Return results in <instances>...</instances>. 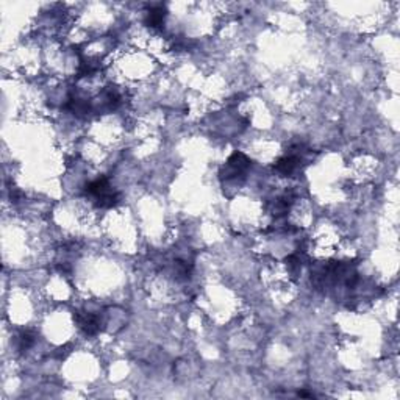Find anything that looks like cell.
Wrapping results in <instances>:
<instances>
[{"mask_svg":"<svg viewBox=\"0 0 400 400\" xmlns=\"http://www.w3.org/2000/svg\"><path fill=\"white\" fill-rule=\"evenodd\" d=\"M164 8L163 7H155L152 8L149 13H147V25H149L150 28H158L163 25L164 22Z\"/></svg>","mask_w":400,"mask_h":400,"instance_id":"6da1fadb","label":"cell"}]
</instances>
